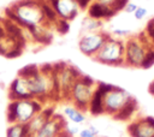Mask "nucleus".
<instances>
[{
    "label": "nucleus",
    "mask_w": 154,
    "mask_h": 137,
    "mask_svg": "<svg viewBox=\"0 0 154 137\" xmlns=\"http://www.w3.org/2000/svg\"><path fill=\"white\" fill-rule=\"evenodd\" d=\"M4 16L26 30L30 37L38 26H47L42 12V0H18L5 8Z\"/></svg>",
    "instance_id": "1"
},
{
    "label": "nucleus",
    "mask_w": 154,
    "mask_h": 137,
    "mask_svg": "<svg viewBox=\"0 0 154 137\" xmlns=\"http://www.w3.org/2000/svg\"><path fill=\"white\" fill-rule=\"evenodd\" d=\"M125 44V66L134 68H142L146 61V58L154 46L144 31L137 35H131L124 41Z\"/></svg>",
    "instance_id": "2"
},
{
    "label": "nucleus",
    "mask_w": 154,
    "mask_h": 137,
    "mask_svg": "<svg viewBox=\"0 0 154 137\" xmlns=\"http://www.w3.org/2000/svg\"><path fill=\"white\" fill-rule=\"evenodd\" d=\"M46 105L36 99L10 101L6 108V119L8 124L26 125Z\"/></svg>",
    "instance_id": "3"
},
{
    "label": "nucleus",
    "mask_w": 154,
    "mask_h": 137,
    "mask_svg": "<svg viewBox=\"0 0 154 137\" xmlns=\"http://www.w3.org/2000/svg\"><path fill=\"white\" fill-rule=\"evenodd\" d=\"M93 60L107 66H125L124 40L108 35L105 43L93 58Z\"/></svg>",
    "instance_id": "4"
},
{
    "label": "nucleus",
    "mask_w": 154,
    "mask_h": 137,
    "mask_svg": "<svg viewBox=\"0 0 154 137\" xmlns=\"http://www.w3.org/2000/svg\"><path fill=\"white\" fill-rule=\"evenodd\" d=\"M95 88H96V82L91 77L82 73L72 85L69 102H71L81 111L88 112L89 103L93 97Z\"/></svg>",
    "instance_id": "5"
},
{
    "label": "nucleus",
    "mask_w": 154,
    "mask_h": 137,
    "mask_svg": "<svg viewBox=\"0 0 154 137\" xmlns=\"http://www.w3.org/2000/svg\"><path fill=\"white\" fill-rule=\"evenodd\" d=\"M53 67H54V72H55V77H57V83L59 85L60 100L69 101L72 85L82 73L75 66H72L70 64H65V62L54 64Z\"/></svg>",
    "instance_id": "6"
},
{
    "label": "nucleus",
    "mask_w": 154,
    "mask_h": 137,
    "mask_svg": "<svg viewBox=\"0 0 154 137\" xmlns=\"http://www.w3.org/2000/svg\"><path fill=\"white\" fill-rule=\"evenodd\" d=\"M134 96L128 93L125 89L111 85L107 91L103 94V112L112 118L132 99Z\"/></svg>",
    "instance_id": "7"
},
{
    "label": "nucleus",
    "mask_w": 154,
    "mask_h": 137,
    "mask_svg": "<svg viewBox=\"0 0 154 137\" xmlns=\"http://www.w3.org/2000/svg\"><path fill=\"white\" fill-rule=\"evenodd\" d=\"M109 34L105 31H97V32H82L79 40H78V49L79 52L88 56L94 58L96 53L100 50L102 44L105 43L106 38Z\"/></svg>",
    "instance_id": "8"
},
{
    "label": "nucleus",
    "mask_w": 154,
    "mask_h": 137,
    "mask_svg": "<svg viewBox=\"0 0 154 137\" xmlns=\"http://www.w3.org/2000/svg\"><path fill=\"white\" fill-rule=\"evenodd\" d=\"M130 137H154V117H140L128 125Z\"/></svg>",
    "instance_id": "9"
},
{
    "label": "nucleus",
    "mask_w": 154,
    "mask_h": 137,
    "mask_svg": "<svg viewBox=\"0 0 154 137\" xmlns=\"http://www.w3.org/2000/svg\"><path fill=\"white\" fill-rule=\"evenodd\" d=\"M55 11L58 18L71 22L79 13L77 0H45Z\"/></svg>",
    "instance_id": "10"
},
{
    "label": "nucleus",
    "mask_w": 154,
    "mask_h": 137,
    "mask_svg": "<svg viewBox=\"0 0 154 137\" xmlns=\"http://www.w3.org/2000/svg\"><path fill=\"white\" fill-rule=\"evenodd\" d=\"M66 119L63 114L55 113L40 130L31 135V137H57L61 133L66 125Z\"/></svg>",
    "instance_id": "11"
},
{
    "label": "nucleus",
    "mask_w": 154,
    "mask_h": 137,
    "mask_svg": "<svg viewBox=\"0 0 154 137\" xmlns=\"http://www.w3.org/2000/svg\"><path fill=\"white\" fill-rule=\"evenodd\" d=\"M8 99L10 101H16V100H28L32 99L28 79L22 76H17L12 83L8 87Z\"/></svg>",
    "instance_id": "12"
},
{
    "label": "nucleus",
    "mask_w": 154,
    "mask_h": 137,
    "mask_svg": "<svg viewBox=\"0 0 154 137\" xmlns=\"http://www.w3.org/2000/svg\"><path fill=\"white\" fill-rule=\"evenodd\" d=\"M111 85L112 84L103 83V82L96 83V88L94 90V94H93V97L90 100L89 108H88V112L91 115L105 114V112H103V94H105V91H107L109 89Z\"/></svg>",
    "instance_id": "13"
},
{
    "label": "nucleus",
    "mask_w": 154,
    "mask_h": 137,
    "mask_svg": "<svg viewBox=\"0 0 154 137\" xmlns=\"http://www.w3.org/2000/svg\"><path fill=\"white\" fill-rule=\"evenodd\" d=\"M55 114V111H54V107L51 106V105H46L42 111H40L28 124H26V127H28V131L30 135L35 133L37 130H40L53 115Z\"/></svg>",
    "instance_id": "14"
},
{
    "label": "nucleus",
    "mask_w": 154,
    "mask_h": 137,
    "mask_svg": "<svg viewBox=\"0 0 154 137\" xmlns=\"http://www.w3.org/2000/svg\"><path fill=\"white\" fill-rule=\"evenodd\" d=\"M88 11V16L94 18V19H97V20H108L111 18H113L117 13L108 6H105L102 4H99L96 1H93L90 4V6L87 8Z\"/></svg>",
    "instance_id": "15"
},
{
    "label": "nucleus",
    "mask_w": 154,
    "mask_h": 137,
    "mask_svg": "<svg viewBox=\"0 0 154 137\" xmlns=\"http://www.w3.org/2000/svg\"><path fill=\"white\" fill-rule=\"evenodd\" d=\"M63 115L66 120H69L71 124H76V125H81L84 124L87 120V115L85 112L81 111L79 108H77L76 106H73L72 103H67L64 105L63 107Z\"/></svg>",
    "instance_id": "16"
},
{
    "label": "nucleus",
    "mask_w": 154,
    "mask_h": 137,
    "mask_svg": "<svg viewBox=\"0 0 154 137\" xmlns=\"http://www.w3.org/2000/svg\"><path fill=\"white\" fill-rule=\"evenodd\" d=\"M137 108H138V103H137L136 99L132 97V99L113 117V119L119 120V121H129V120L132 119V117H134L135 113L137 112Z\"/></svg>",
    "instance_id": "17"
},
{
    "label": "nucleus",
    "mask_w": 154,
    "mask_h": 137,
    "mask_svg": "<svg viewBox=\"0 0 154 137\" xmlns=\"http://www.w3.org/2000/svg\"><path fill=\"white\" fill-rule=\"evenodd\" d=\"M18 47L24 49L25 48V43L19 42V41L12 38V37H10L8 35H6L2 38H0V55H2V56H6L11 50H13V49H16Z\"/></svg>",
    "instance_id": "18"
},
{
    "label": "nucleus",
    "mask_w": 154,
    "mask_h": 137,
    "mask_svg": "<svg viewBox=\"0 0 154 137\" xmlns=\"http://www.w3.org/2000/svg\"><path fill=\"white\" fill-rule=\"evenodd\" d=\"M81 28H82V32H97V31H102V22L94 19L89 16H85L82 19L81 23Z\"/></svg>",
    "instance_id": "19"
},
{
    "label": "nucleus",
    "mask_w": 154,
    "mask_h": 137,
    "mask_svg": "<svg viewBox=\"0 0 154 137\" xmlns=\"http://www.w3.org/2000/svg\"><path fill=\"white\" fill-rule=\"evenodd\" d=\"M6 137H31L26 125L22 124H8L6 129Z\"/></svg>",
    "instance_id": "20"
},
{
    "label": "nucleus",
    "mask_w": 154,
    "mask_h": 137,
    "mask_svg": "<svg viewBox=\"0 0 154 137\" xmlns=\"http://www.w3.org/2000/svg\"><path fill=\"white\" fill-rule=\"evenodd\" d=\"M42 12H43V16H45L46 24L53 25L58 20V16H57L54 8L48 2H46L45 0H42Z\"/></svg>",
    "instance_id": "21"
},
{
    "label": "nucleus",
    "mask_w": 154,
    "mask_h": 137,
    "mask_svg": "<svg viewBox=\"0 0 154 137\" xmlns=\"http://www.w3.org/2000/svg\"><path fill=\"white\" fill-rule=\"evenodd\" d=\"M99 135H100L99 129L93 124H88L87 126L79 130L77 137H99Z\"/></svg>",
    "instance_id": "22"
},
{
    "label": "nucleus",
    "mask_w": 154,
    "mask_h": 137,
    "mask_svg": "<svg viewBox=\"0 0 154 137\" xmlns=\"http://www.w3.org/2000/svg\"><path fill=\"white\" fill-rule=\"evenodd\" d=\"M55 31H58L60 35H66L70 31V22L65 20V19H60L58 18V20L53 24Z\"/></svg>",
    "instance_id": "23"
},
{
    "label": "nucleus",
    "mask_w": 154,
    "mask_h": 137,
    "mask_svg": "<svg viewBox=\"0 0 154 137\" xmlns=\"http://www.w3.org/2000/svg\"><path fill=\"white\" fill-rule=\"evenodd\" d=\"M40 70V66L36 65V64H30V65H26L24 67H22L19 71H18V76H22V77H30L32 76L34 73H36L37 71Z\"/></svg>",
    "instance_id": "24"
},
{
    "label": "nucleus",
    "mask_w": 154,
    "mask_h": 137,
    "mask_svg": "<svg viewBox=\"0 0 154 137\" xmlns=\"http://www.w3.org/2000/svg\"><path fill=\"white\" fill-rule=\"evenodd\" d=\"M132 35L131 30L130 29H124V28H116L112 30V36L113 37H117V38H120V40H126L128 37H130Z\"/></svg>",
    "instance_id": "25"
},
{
    "label": "nucleus",
    "mask_w": 154,
    "mask_h": 137,
    "mask_svg": "<svg viewBox=\"0 0 154 137\" xmlns=\"http://www.w3.org/2000/svg\"><path fill=\"white\" fill-rule=\"evenodd\" d=\"M78 126H79V125H76V124H67V123H66L65 129H64V132L67 133L70 137H75V136L78 135V132H79V130H81Z\"/></svg>",
    "instance_id": "26"
},
{
    "label": "nucleus",
    "mask_w": 154,
    "mask_h": 137,
    "mask_svg": "<svg viewBox=\"0 0 154 137\" xmlns=\"http://www.w3.org/2000/svg\"><path fill=\"white\" fill-rule=\"evenodd\" d=\"M147 14H148V10L144 6H138L134 12V18L136 20H143L147 17Z\"/></svg>",
    "instance_id": "27"
},
{
    "label": "nucleus",
    "mask_w": 154,
    "mask_h": 137,
    "mask_svg": "<svg viewBox=\"0 0 154 137\" xmlns=\"http://www.w3.org/2000/svg\"><path fill=\"white\" fill-rule=\"evenodd\" d=\"M152 66H154V46L150 48V50H149V53H148V55L146 58V61H144L142 68H149Z\"/></svg>",
    "instance_id": "28"
},
{
    "label": "nucleus",
    "mask_w": 154,
    "mask_h": 137,
    "mask_svg": "<svg viewBox=\"0 0 154 137\" xmlns=\"http://www.w3.org/2000/svg\"><path fill=\"white\" fill-rule=\"evenodd\" d=\"M23 48H20V47H18V48H16V49H13V50H11L5 58H7V59H16V58H19L22 54H23Z\"/></svg>",
    "instance_id": "29"
},
{
    "label": "nucleus",
    "mask_w": 154,
    "mask_h": 137,
    "mask_svg": "<svg viewBox=\"0 0 154 137\" xmlns=\"http://www.w3.org/2000/svg\"><path fill=\"white\" fill-rule=\"evenodd\" d=\"M137 7H138V5H137V4L132 2V1H129V2L126 4L125 8H124V12H125V13H128V14H134V12L136 11V8H137Z\"/></svg>",
    "instance_id": "30"
},
{
    "label": "nucleus",
    "mask_w": 154,
    "mask_h": 137,
    "mask_svg": "<svg viewBox=\"0 0 154 137\" xmlns=\"http://www.w3.org/2000/svg\"><path fill=\"white\" fill-rule=\"evenodd\" d=\"M93 1L94 0H77V4H78L79 10H87Z\"/></svg>",
    "instance_id": "31"
},
{
    "label": "nucleus",
    "mask_w": 154,
    "mask_h": 137,
    "mask_svg": "<svg viewBox=\"0 0 154 137\" xmlns=\"http://www.w3.org/2000/svg\"><path fill=\"white\" fill-rule=\"evenodd\" d=\"M94 1H96V2H99V4H102V5H105V6L111 7L117 0H94Z\"/></svg>",
    "instance_id": "32"
},
{
    "label": "nucleus",
    "mask_w": 154,
    "mask_h": 137,
    "mask_svg": "<svg viewBox=\"0 0 154 137\" xmlns=\"http://www.w3.org/2000/svg\"><path fill=\"white\" fill-rule=\"evenodd\" d=\"M149 93H150V94L154 96V81H153V82L149 84Z\"/></svg>",
    "instance_id": "33"
},
{
    "label": "nucleus",
    "mask_w": 154,
    "mask_h": 137,
    "mask_svg": "<svg viewBox=\"0 0 154 137\" xmlns=\"http://www.w3.org/2000/svg\"><path fill=\"white\" fill-rule=\"evenodd\" d=\"M57 137H70V136H69L67 133H65V132L63 131V132H61V133H59V135H58Z\"/></svg>",
    "instance_id": "34"
}]
</instances>
